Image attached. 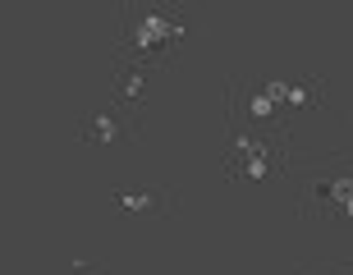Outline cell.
I'll return each instance as SVG.
<instances>
[{
	"mask_svg": "<svg viewBox=\"0 0 353 275\" xmlns=\"http://www.w3.org/2000/svg\"><path fill=\"white\" fill-rule=\"evenodd\" d=\"M170 37H179V23H174V19L147 14V19H138V23H133V41H138V46H147V51H161Z\"/></svg>",
	"mask_w": 353,
	"mask_h": 275,
	"instance_id": "cell-1",
	"label": "cell"
},
{
	"mask_svg": "<svg viewBox=\"0 0 353 275\" xmlns=\"http://www.w3.org/2000/svg\"><path fill=\"white\" fill-rule=\"evenodd\" d=\"M119 88L129 92V96H138V92H143V79H138L133 69H124V79H119Z\"/></svg>",
	"mask_w": 353,
	"mask_h": 275,
	"instance_id": "cell-2",
	"label": "cell"
},
{
	"mask_svg": "<svg viewBox=\"0 0 353 275\" xmlns=\"http://www.w3.org/2000/svg\"><path fill=\"white\" fill-rule=\"evenodd\" d=\"M330 193L340 197V202H353V179H335V188Z\"/></svg>",
	"mask_w": 353,
	"mask_h": 275,
	"instance_id": "cell-3",
	"label": "cell"
},
{
	"mask_svg": "<svg viewBox=\"0 0 353 275\" xmlns=\"http://www.w3.org/2000/svg\"><path fill=\"white\" fill-rule=\"evenodd\" d=\"M97 138H115V119H97Z\"/></svg>",
	"mask_w": 353,
	"mask_h": 275,
	"instance_id": "cell-4",
	"label": "cell"
},
{
	"mask_svg": "<svg viewBox=\"0 0 353 275\" xmlns=\"http://www.w3.org/2000/svg\"><path fill=\"white\" fill-rule=\"evenodd\" d=\"M344 207H349V216H353V202H344Z\"/></svg>",
	"mask_w": 353,
	"mask_h": 275,
	"instance_id": "cell-5",
	"label": "cell"
}]
</instances>
